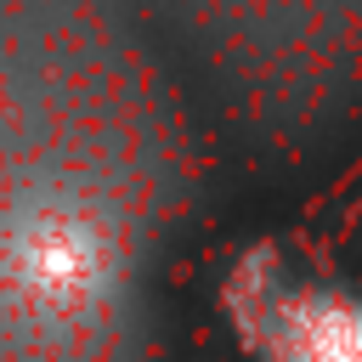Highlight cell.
<instances>
[{
    "label": "cell",
    "instance_id": "cell-1",
    "mask_svg": "<svg viewBox=\"0 0 362 362\" xmlns=\"http://www.w3.org/2000/svg\"><path fill=\"white\" fill-rule=\"evenodd\" d=\"M113 288V243L102 221L68 204H40L6 221L0 232V294L28 317L74 322L96 311Z\"/></svg>",
    "mask_w": 362,
    "mask_h": 362
},
{
    "label": "cell",
    "instance_id": "cell-2",
    "mask_svg": "<svg viewBox=\"0 0 362 362\" xmlns=\"http://www.w3.org/2000/svg\"><path fill=\"white\" fill-rule=\"evenodd\" d=\"M277 362H362V305L334 294H294L272 317Z\"/></svg>",
    "mask_w": 362,
    "mask_h": 362
}]
</instances>
